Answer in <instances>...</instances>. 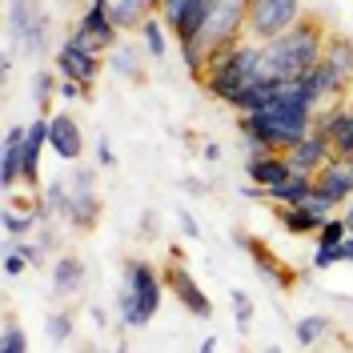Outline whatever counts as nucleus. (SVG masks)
Returning <instances> with one entry per match:
<instances>
[{"label":"nucleus","instance_id":"nucleus-18","mask_svg":"<svg viewBox=\"0 0 353 353\" xmlns=\"http://www.w3.org/2000/svg\"><path fill=\"white\" fill-rule=\"evenodd\" d=\"M32 209H37V217H41V221H65V225H68V213H72V189H68V176H65V181H61V176H57V181H48Z\"/></svg>","mask_w":353,"mask_h":353},{"label":"nucleus","instance_id":"nucleus-2","mask_svg":"<svg viewBox=\"0 0 353 353\" xmlns=\"http://www.w3.org/2000/svg\"><path fill=\"white\" fill-rule=\"evenodd\" d=\"M261 41H237L233 48H221L209 57V68H205V81L201 85L209 88V97H217L225 105H233L245 88H253L261 81Z\"/></svg>","mask_w":353,"mask_h":353},{"label":"nucleus","instance_id":"nucleus-16","mask_svg":"<svg viewBox=\"0 0 353 353\" xmlns=\"http://www.w3.org/2000/svg\"><path fill=\"white\" fill-rule=\"evenodd\" d=\"M313 189H317L321 197H330L337 209H341V205H350V201H353V176H350V169H345V161H337V157H333L330 165L313 176Z\"/></svg>","mask_w":353,"mask_h":353},{"label":"nucleus","instance_id":"nucleus-34","mask_svg":"<svg viewBox=\"0 0 353 353\" xmlns=\"http://www.w3.org/2000/svg\"><path fill=\"white\" fill-rule=\"evenodd\" d=\"M229 301H233V317H237V330L249 333V325H253V297H249L245 289H229Z\"/></svg>","mask_w":353,"mask_h":353},{"label":"nucleus","instance_id":"nucleus-30","mask_svg":"<svg viewBox=\"0 0 353 353\" xmlns=\"http://www.w3.org/2000/svg\"><path fill=\"white\" fill-rule=\"evenodd\" d=\"M325 333H330V317H325V313H309V317H301V321L293 325L297 345H305V350H313V345H317Z\"/></svg>","mask_w":353,"mask_h":353},{"label":"nucleus","instance_id":"nucleus-42","mask_svg":"<svg viewBox=\"0 0 353 353\" xmlns=\"http://www.w3.org/2000/svg\"><path fill=\"white\" fill-rule=\"evenodd\" d=\"M88 317H92V325H109V313L101 305H88Z\"/></svg>","mask_w":353,"mask_h":353},{"label":"nucleus","instance_id":"nucleus-38","mask_svg":"<svg viewBox=\"0 0 353 353\" xmlns=\"http://www.w3.org/2000/svg\"><path fill=\"white\" fill-rule=\"evenodd\" d=\"M176 221H181V233H185L189 241H201V225H197V217H193L189 209H181V213H176Z\"/></svg>","mask_w":353,"mask_h":353},{"label":"nucleus","instance_id":"nucleus-6","mask_svg":"<svg viewBox=\"0 0 353 353\" xmlns=\"http://www.w3.org/2000/svg\"><path fill=\"white\" fill-rule=\"evenodd\" d=\"M297 21H305V0H253L249 4V41H277Z\"/></svg>","mask_w":353,"mask_h":353},{"label":"nucleus","instance_id":"nucleus-15","mask_svg":"<svg viewBox=\"0 0 353 353\" xmlns=\"http://www.w3.org/2000/svg\"><path fill=\"white\" fill-rule=\"evenodd\" d=\"M48 149V117H37L28 125V141H24V169H21V185L41 189V153Z\"/></svg>","mask_w":353,"mask_h":353},{"label":"nucleus","instance_id":"nucleus-49","mask_svg":"<svg viewBox=\"0 0 353 353\" xmlns=\"http://www.w3.org/2000/svg\"><path fill=\"white\" fill-rule=\"evenodd\" d=\"M345 169H350V176H353V161H345Z\"/></svg>","mask_w":353,"mask_h":353},{"label":"nucleus","instance_id":"nucleus-25","mask_svg":"<svg viewBox=\"0 0 353 353\" xmlns=\"http://www.w3.org/2000/svg\"><path fill=\"white\" fill-rule=\"evenodd\" d=\"M309 193H313V176L309 173H293L285 185L265 189V205H285V209H293V205H305Z\"/></svg>","mask_w":353,"mask_h":353},{"label":"nucleus","instance_id":"nucleus-45","mask_svg":"<svg viewBox=\"0 0 353 353\" xmlns=\"http://www.w3.org/2000/svg\"><path fill=\"white\" fill-rule=\"evenodd\" d=\"M341 217H345V225H350V233H353V201H350V209H345Z\"/></svg>","mask_w":353,"mask_h":353},{"label":"nucleus","instance_id":"nucleus-5","mask_svg":"<svg viewBox=\"0 0 353 353\" xmlns=\"http://www.w3.org/2000/svg\"><path fill=\"white\" fill-rule=\"evenodd\" d=\"M52 37V12L44 0H8V41L28 57H41Z\"/></svg>","mask_w":353,"mask_h":353},{"label":"nucleus","instance_id":"nucleus-28","mask_svg":"<svg viewBox=\"0 0 353 353\" xmlns=\"http://www.w3.org/2000/svg\"><path fill=\"white\" fill-rule=\"evenodd\" d=\"M28 92H32L37 117H52V112H48V105H52V97H61V77H52L48 68H41V72H32V81H28Z\"/></svg>","mask_w":353,"mask_h":353},{"label":"nucleus","instance_id":"nucleus-40","mask_svg":"<svg viewBox=\"0 0 353 353\" xmlns=\"http://www.w3.org/2000/svg\"><path fill=\"white\" fill-rule=\"evenodd\" d=\"M181 189H185V193H193V197H205V193H209V185L197 181V176H185V181H181Z\"/></svg>","mask_w":353,"mask_h":353},{"label":"nucleus","instance_id":"nucleus-39","mask_svg":"<svg viewBox=\"0 0 353 353\" xmlns=\"http://www.w3.org/2000/svg\"><path fill=\"white\" fill-rule=\"evenodd\" d=\"M81 97H88V92L77 81H61V101H81Z\"/></svg>","mask_w":353,"mask_h":353},{"label":"nucleus","instance_id":"nucleus-47","mask_svg":"<svg viewBox=\"0 0 353 353\" xmlns=\"http://www.w3.org/2000/svg\"><path fill=\"white\" fill-rule=\"evenodd\" d=\"M161 4H165V0H153V8H157V12H161Z\"/></svg>","mask_w":353,"mask_h":353},{"label":"nucleus","instance_id":"nucleus-24","mask_svg":"<svg viewBox=\"0 0 353 353\" xmlns=\"http://www.w3.org/2000/svg\"><path fill=\"white\" fill-rule=\"evenodd\" d=\"M105 68L125 77V81H145V48H132V44H117L109 57H105Z\"/></svg>","mask_w":353,"mask_h":353},{"label":"nucleus","instance_id":"nucleus-4","mask_svg":"<svg viewBox=\"0 0 353 353\" xmlns=\"http://www.w3.org/2000/svg\"><path fill=\"white\" fill-rule=\"evenodd\" d=\"M161 297H165L161 269L145 257H129L125 261V285L117 293V321L125 330H145L161 309Z\"/></svg>","mask_w":353,"mask_h":353},{"label":"nucleus","instance_id":"nucleus-50","mask_svg":"<svg viewBox=\"0 0 353 353\" xmlns=\"http://www.w3.org/2000/svg\"><path fill=\"white\" fill-rule=\"evenodd\" d=\"M85 353H101V350H85Z\"/></svg>","mask_w":353,"mask_h":353},{"label":"nucleus","instance_id":"nucleus-21","mask_svg":"<svg viewBox=\"0 0 353 353\" xmlns=\"http://www.w3.org/2000/svg\"><path fill=\"white\" fill-rule=\"evenodd\" d=\"M301 85L309 88V97H313V105H317V109H321V105H333V101H345V92H350V88L330 72L325 61H321L317 68H309L305 77H301Z\"/></svg>","mask_w":353,"mask_h":353},{"label":"nucleus","instance_id":"nucleus-32","mask_svg":"<svg viewBox=\"0 0 353 353\" xmlns=\"http://www.w3.org/2000/svg\"><path fill=\"white\" fill-rule=\"evenodd\" d=\"M0 353H28V337L17 325L12 313H4V333H0Z\"/></svg>","mask_w":353,"mask_h":353},{"label":"nucleus","instance_id":"nucleus-31","mask_svg":"<svg viewBox=\"0 0 353 353\" xmlns=\"http://www.w3.org/2000/svg\"><path fill=\"white\" fill-rule=\"evenodd\" d=\"M44 337H48L52 345L72 341V313H68V309H52V313L44 317Z\"/></svg>","mask_w":353,"mask_h":353},{"label":"nucleus","instance_id":"nucleus-8","mask_svg":"<svg viewBox=\"0 0 353 353\" xmlns=\"http://www.w3.org/2000/svg\"><path fill=\"white\" fill-rule=\"evenodd\" d=\"M161 277H165V289H169V293H173L176 301L193 313V317H201V321H209V317H213V301H209V293L197 285V277H193L181 261H169L165 269H161Z\"/></svg>","mask_w":353,"mask_h":353},{"label":"nucleus","instance_id":"nucleus-44","mask_svg":"<svg viewBox=\"0 0 353 353\" xmlns=\"http://www.w3.org/2000/svg\"><path fill=\"white\" fill-rule=\"evenodd\" d=\"M341 249H345V261L353 265V233H350V237H345V245H341Z\"/></svg>","mask_w":353,"mask_h":353},{"label":"nucleus","instance_id":"nucleus-35","mask_svg":"<svg viewBox=\"0 0 353 353\" xmlns=\"http://www.w3.org/2000/svg\"><path fill=\"white\" fill-rule=\"evenodd\" d=\"M345 261V249L341 245H317L313 249V269L317 273H325V269H333V265H341Z\"/></svg>","mask_w":353,"mask_h":353},{"label":"nucleus","instance_id":"nucleus-46","mask_svg":"<svg viewBox=\"0 0 353 353\" xmlns=\"http://www.w3.org/2000/svg\"><path fill=\"white\" fill-rule=\"evenodd\" d=\"M112 353H129V341H117V350Z\"/></svg>","mask_w":353,"mask_h":353},{"label":"nucleus","instance_id":"nucleus-3","mask_svg":"<svg viewBox=\"0 0 353 353\" xmlns=\"http://www.w3.org/2000/svg\"><path fill=\"white\" fill-rule=\"evenodd\" d=\"M249 4L253 0H213V12H209V24L201 32L197 48H181L185 68H189L193 81H205V68H209L213 52L233 48L237 41L249 37Z\"/></svg>","mask_w":353,"mask_h":353},{"label":"nucleus","instance_id":"nucleus-10","mask_svg":"<svg viewBox=\"0 0 353 353\" xmlns=\"http://www.w3.org/2000/svg\"><path fill=\"white\" fill-rule=\"evenodd\" d=\"M48 149L65 165H81V157H85V132H81V125L68 112H52L48 117Z\"/></svg>","mask_w":353,"mask_h":353},{"label":"nucleus","instance_id":"nucleus-1","mask_svg":"<svg viewBox=\"0 0 353 353\" xmlns=\"http://www.w3.org/2000/svg\"><path fill=\"white\" fill-rule=\"evenodd\" d=\"M325 44H330V28L317 21V17L297 21L285 37H277V41L265 44L261 81H301L309 68L321 65Z\"/></svg>","mask_w":353,"mask_h":353},{"label":"nucleus","instance_id":"nucleus-9","mask_svg":"<svg viewBox=\"0 0 353 353\" xmlns=\"http://www.w3.org/2000/svg\"><path fill=\"white\" fill-rule=\"evenodd\" d=\"M233 241H237V249H241V253H249V257H253V269L261 273L269 285H277V289H293V285H297V273H293V269H289V265L281 261V257H277V253L261 241V237L233 233Z\"/></svg>","mask_w":353,"mask_h":353},{"label":"nucleus","instance_id":"nucleus-26","mask_svg":"<svg viewBox=\"0 0 353 353\" xmlns=\"http://www.w3.org/2000/svg\"><path fill=\"white\" fill-rule=\"evenodd\" d=\"M68 225H72L77 233H92V229L101 225V193H72Z\"/></svg>","mask_w":353,"mask_h":353},{"label":"nucleus","instance_id":"nucleus-17","mask_svg":"<svg viewBox=\"0 0 353 353\" xmlns=\"http://www.w3.org/2000/svg\"><path fill=\"white\" fill-rule=\"evenodd\" d=\"M85 261L77 257V253H61V257H52V297H77L81 289H85Z\"/></svg>","mask_w":353,"mask_h":353},{"label":"nucleus","instance_id":"nucleus-19","mask_svg":"<svg viewBox=\"0 0 353 353\" xmlns=\"http://www.w3.org/2000/svg\"><path fill=\"white\" fill-rule=\"evenodd\" d=\"M269 209H273L277 225H285V233H293V237H317V229L325 225V213H317V209H309V205H293V209L269 205Z\"/></svg>","mask_w":353,"mask_h":353},{"label":"nucleus","instance_id":"nucleus-27","mask_svg":"<svg viewBox=\"0 0 353 353\" xmlns=\"http://www.w3.org/2000/svg\"><path fill=\"white\" fill-rule=\"evenodd\" d=\"M333 145V157L337 161H353V101H345V109H341V117L333 121V129L325 132Z\"/></svg>","mask_w":353,"mask_h":353},{"label":"nucleus","instance_id":"nucleus-13","mask_svg":"<svg viewBox=\"0 0 353 353\" xmlns=\"http://www.w3.org/2000/svg\"><path fill=\"white\" fill-rule=\"evenodd\" d=\"M245 176L253 185H261V189H277L293 176V169H289L285 153H257V157H245Z\"/></svg>","mask_w":353,"mask_h":353},{"label":"nucleus","instance_id":"nucleus-20","mask_svg":"<svg viewBox=\"0 0 353 353\" xmlns=\"http://www.w3.org/2000/svg\"><path fill=\"white\" fill-rule=\"evenodd\" d=\"M105 12L121 32H141L149 17H157L153 0H105Z\"/></svg>","mask_w":353,"mask_h":353},{"label":"nucleus","instance_id":"nucleus-14","mask_svg":"<svg viewBox=\"0 0 353 353\" xmlns=\"http://www.w3.org/2000/svg\"><path fill=\"white\" fill-rule=\"evenodd\" d=\"M77 28H81V32H88V37L97 41V48H101L105 57H109L112 48L121 44V28L112 24V17L105 12V4H85V12H81Z\"/></svg>","mask_w":353,"mask_h":353},{"label":"nucleus","instance_id":"nucleus-22","mask_svg":"<svg viewBox=\"0 0 353 353\" xmlns=\"http://www.w3.org/2000/svg\"><path fill=\"white\" fill-rule=\"evenodd\" d=\"M330 72L341 81L345 88H353V41L341 37V32H330V44H325V57H321Z\"/></svg>","mask_w":353,"mask_h":353},{"label":"nucleus","instance_id":"nucleus-48","mask_svg":"<svg viewBox=\"0 0 353 353\" xmlns=\"http://www.w3.org/2000/svg\"><path fill=\"white\" fill-rule=\"evenodd\" d=\"M265 353H281V350H277V345H269V350H265Z\"/></svg>","mask_w":353,"mask_h":353},{"label":"nucleus","instance_id":"nucleus-7","mask_svg":"<svg viewBox=\"0 0 353 353\" xmlns=\"http://www.w3.org/2000/svg\"><path fill=\"white\" fill-rule=\"evenodd\" d=\"M52 65H57V77H61V81H77V85L92 97V85H97L101 72H105V57L92 52V48H85V44H77L72 37H65V41L52 48Z\"/></svg>","mask_w":353,"mask_h":353},{"label":"nucleus","instance_id":"nucleus-11","mask_svg":"<svg viewBox=\"0 0 353 353\" xmlns=\"http://www.w3.org/2000/svg\"><path fill=\"white\" fill-rule=\"evenodd\" d=\"M289 161V169L293 173H309V176H317L325 165L333 161V145H330V137H321V132H309L301 145H293L285 153Z\"/></svg>","mask_w":353,"mask_h":353},{"label":"nucleus","instance_id":"nucleus-12","mask_svg":"<svg viewBox=\"0 0 353 353\" xmlns=\"http://www.w3.org/2000/svg\"><path fill=\"white\" fill-rule=\"evenodd\" d=\"M24 141H28V125H8L4 145H0V185H4V193H12V189L21 185Z\"/></svg>","mask_w":353,"mask_h":353},{"label":"nucleus","instance_id":"nucleus-29","mask_svg":"<svg viewBox=\"0 0 353 353\" xmlns=\"http://www.w3.org/2000/svg\"><path fill=\"white\" fill-rule=\"evenodd\" d=\"M141 41H145V57H149V61H165V52H169V28H165L161 17H149V21H145Z\"/></svg>","mask_w":353,"mask_h":353},{"label":"nucleus","instance_id":"nucleus-41","mask_svg":"<svg viewBox=\"0 0 353 353\" xmlns=\"http://www.w3.org/2000/svg\"><path fill=\"white\" fill-rule=\"evenodd\" d=\"M201 157H205L209 165H217V161H221V145H217V141H205V149H201Z\"/></svg>","mask_w":353,"mask_h":353},{"label":"nucleus","instance_id":"nucleus-33","mask_svg":"<svg viewBox=\"0 0 353 353\" xmlns=\"http://www.w3.org/2000/svg\"><path fill=\"white\" fill-rule=\"evenodd\" d=\"M345 237H350V225H345L341 213L325 217V225L317 229V245H345Z\"/></svg>","mask_w":353,"mask_h":353},{"label":"nucleus","instance_id":"nucleus-36","mask_svg":"<svg viewBox=\"0 0 353 353\" xmlns=\"http://www.w3.org/2000/svg\"><path fill=\"white\" fill-rule=\"evenodd\" d=\"M24 269H28V261H24V253H21V249H12V245H8V249H4V277H21Z\"/></svg>","mask_w":353,"mask_h":353},{"label":"nucleus","instance_id":"nucleus-23","mask_svg":"<svg viewBox=\"0 0 353 353\" xmlns=\"http://www.w3.org/2000/svg\"><path fill=\"white\" fill-rule=\"evenodd\" d=\"M44 221L37 217V209H17V205H8L4 213H0V229H4V241H24V237H37L41 233Z\"/></svg>","mask_w":353,"mask_h":353},{"label":"nucleus","instance_id":"nucleus-43","mask_svg":"<svg viewBox=\"0 0 353 353\" xmlns=\"http://www.w3.org/2000/svg\"><path fill=\"white\" fill-rule=\"evenodd\" d=\"M197 353H217V337H205V341H201V350Z\"/></svg>","mask_w":353,"mask_h":353},{"label":"nucleus","instance_id":"nucleus-37","mask_svg":"<svg viewBox=\"0 0 353 353\" xmlns=\"http://www.w3.org/2000/svg\"><path fill=\"white\" fill-rule=\"evenodd\" d=\"M92 149H97V165H101V169H112V165H117V153H112L109 137H97V145H92Z\"/></svg>","mask_w":353,"mask_h":353}]
</instances>
